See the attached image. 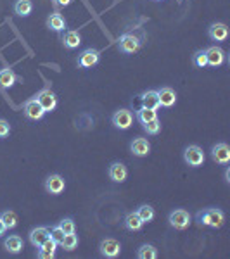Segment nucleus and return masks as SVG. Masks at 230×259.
Returning <instances> with one entry per match:
<instances>
[{
    "label": "nucleus",
    "instance_id": "26",
    "mask_svg": "<svg viewBox=\"0 0 230 259\" xmlns=\"http://www.w3.org/2000/svg\"><path fill=\"white\" fill-rule=\"evenodd\" d=\"M135 118L140 124H145V123H149V121L157 118V111H154V109H147V107L142 106L135 111Z\"/></svg>",
    "mask_w": 230,
    "mask_h": 259
},
{
    "label": "nucleus",
    "instance_id": "11",
    "mask_svg": "<svg viewBox=\"0 0 230 259\" xmlns=\"http://www.w3.org/2000/svg\"><path fill=\"white\" fill-rule=\"evenodd\" d=\"M211 159L216 164H228L230 163V147L223 142L211 147Z\"/></svg>",
    "mask_w": 230,
    "mask_h": 259
},
{
    "label": "nucleus",
    "instance_id": "13",
    "mask_svg": "<svg viewBox=\"0 0 230 259\" xmlns=\"http://www.w3.org/2000/svg\"><path fill=\"white\" fill-rule=\"evenodd\" d=\"M206 59H208V66L211 68H220L225 62V52L220 47L211 45L209 48H206Z\"/></svg>",
    "mask_w": 230,
    "mask_h": 259
},
{
    "label": "nucleus",
    "instance_id": "38",
    "mask_svg": "<svg viewBox=\"0 0 230 259\" xmlns=\"http://www.w3.org/2000/svg\"><path fill=\"white\" fill-rule=\"evenodd\" d=\"M225 181H227V183H230V171H228V169L225 171Z\"/></svg>",
    "mask_w": 230,
    "mask_h": 259
},
{
    "label": "nucleus",
    "instance_id": "29",
    "mask_svg": "<svg viewBox=\"0 0 230 259\" xmlns=\"http://www.w3.org/2000/svg\"><path fill=\"white\" fill-rule=\"evenodd\" d=\"M59 245L64 250H75L78 247V237H76V233H68V235H64Z\"/></svg>",
    "mask_w": 230,
    "mask_h": 259
},
{
    "label": "nucleus",
    "instance_id": "21",
    "mask_svg": "<svg viewBox=\"0 0 230 259\" xmlns=\"http://www.w3.org/2000/svg\"><path fill=\"white\" fill-rule=\"evenodd\" d=\"M66 26H68L66 19H64L59 12H52V14L47 18V28L52 31H55V33H63V31L66 30Z\"/></svg>",
    "mask_w": 230,
    "mask_h": 259
},
{
    "label": "nucleus",
    "instance_id": "20",
    "mask_svg": "<svg viewBox=\"0 0 230 259\" xmlns=\"http://www.w3.org/2000/svg\"><path fill=\"white\" fill-rule=\"evenodd\" d=\"M18 82H23V78H19L11 68H2L0 70V88H11Z\"/></svg>",
    "mask_w": 230,
    "mask_h": 259
},
{
    "label": "nucleus",
    "instance_id": "39",
    "mask_svg": "<svg viewBox=\"0 0 230 259\" xmlns=\"http://www.w3.org/2000/svg\"><path fill=\"white\" fill-rule=\"evenodd\" d=\"M177 2H184V0H177Z\"/></svg>",
    "mask_w": 230,
    "mask_h": 259
},
{
    "label": "nucleus",
    "instance_id": "4",
    "mask_svg": "<svg viewBox=\"0 0 230 259\" xmlns=\"http://www.w3.org/2000/svg\"><path fill=\"white\" fill-rule=\"evenodd\" d=\"M142 47V42L137 35L133 33H123L118 40V50L123 54H135Z\"/></svg>",
    "mask_w": 230,
    "mask_h": 259
},
{
    "label": "nucleus",
    "instance_id": "3",
    "mask_svg": "<svg viewBox=\"0 0 230 259\" xmlns=\"http://www.w3.org/2000/svg\"><path fill=\"white\" fill-rule=\"evenodd\" d=\"M184 161L191 168H201L206 161V156L199 145H189L184 151Z\"/></svg>",
    "mask_w": 230,
    "mask_h": 259
},
{
    "label": "nucleus",
    "instance_id": "37",
    "mask_svg": "<svg viewBox=\"0 0 230 259\" xmlns=\"http://www.w3.org/2000/svg\"><path fill=\"white\" fill-rule=\"evenodd\" d=\"M6 232H7V226H6V223L2 221V218H0V237L6 235Z\"/></svg>",
    "mask_w": 230,
    "mask_h": 259
},
{
    "label": "nucleus",
    "instance_id": "18",
    "mask_svg": "<svg viewBox=\"0 0 230 259\" xmlns=\"http://www.w3.org/2000/svg\"><path fill=\"white\" fill-rule=\"evenodd\" d=\"M58 242L52 237H48L45 242L38 247V252H36V257L40 259H54L55 257V250H58Z\"/></svg>",
    "mask_w": 230,
    "mask_h": 259
},
{
    "label": "nucleus",
    "instance_id": "23",
    "mask_svg": "<svg viewBox=\"0 0 230 259\" xmlns=\"http://www.w3.org/2000/svg\"><path fill=\"white\" fill-rule=\"evenodd\" d=\"M123 225H125V228H127L128 232H140V230H142V226H144L142 220H140L139 214H137L135 211L128 213L127 216H125Z\"/></svg>",
    "mask_w": 230,
    "mask_h": 259
},
{
    "label": "nucleus",
    "instance_id": "10",
    "mask_svg": "<svg viewBox=\"0 0 230 259\" xmlns=\"http://www.w3.org/2000/svg\"><path fill=\"white\" fill-rule=\"evenodd\" d=\"M35 97L45 112H52V111H55V107H58V95H55L54 92L47 90V88L45 90H42L38 95H35Z\"/></svg>",
    "mask_w": 230,
    "mask_h": 259
},
{
    "label": "nucleus",
    "instance_id": "33",
    "mask_svg": "<svg viewBox=\"0 0 230 259\" xmlns=\"http://www.w3.org/2000/svg\"><path fill=\"white\" fill-rule=\"evenodd\" d=\"M192 62L196 68H199V70H204L206 66H208V59H206V52L204 50H197L196 54L192 55Z\"/></svg>",
    "mask_w": 230,
    "mask_h": 259
},
{
    "label": "nucleus",
    "instance_id": "32",
    "mask_svg": "<svg viewBox=\"0 0 230 259\" xmlns=\"http://www.w3.org/2000/svg\"><path fill=\"white\" fill-rule=\"evenodd\" d=\"M58 225L61 226V230L64 232V235H68V233H76V223L71 220V218H63Z\"/></svg>",
    "mask_w": 230,
    "mask_h": 259
},
{
    "label": "nucleus",
    "instance_id": "7",
    "mask_svg": "<svg viewBox=\"0 0 230 259\" xmlns=\"http://www.w3.org/2000/svg\"><path fill=\"white\" fill-rule=\"evenodd\" d=\"M99 252H100V256H104L107 259H114V257L120 256L121 244L116 240V238H111V237L102 238L100 244H99Z\"/></svg>",
    "mask_w": 230,
    "mask_h": 259
},
{
    "label": "nucleus",
    "instance_id": "16",
    "mask_svg": "<svg viewBox=\"0 0 230 259\" xmlns=\"http://www.w3.org/2000/svg\"><path fill=\"white\" fill-rule=\"evenodd\" d=\"M156 92H157V99H159V106L173 107L177 104V92L171 87H161Z\"/></svg>",
    "mask_w": 230,
    "mask_h": 259
},
{
    "label": "nucleus",
    "instance_id": "17",
    "mask_svg": "<svg viewBox=\"0 0 230 259\" xmlns=\"http://www.w3.org/2000/svg\"><path fill=\"white\" fill-rule=\"evenodd\" d=\"M61 42H63V45L66 48L73 50V48L80 47V43H82V35L76 30H64L63 36H61Z\"/></svg>",
    "mask_w": 230,
    "mask_h": 259
},
{
    "label": "nucleus",
    "instance_id": "27",
    "mask_svg": "<svg viewBox=\"0 0 230 259\" xmlns=\"http://www.w3.org/2000/svg\"><path fill=\"white\" fill-rule=\"evenodd\" d=\"M137 214H139V218L142 220V223H151L152 220H154V216H156V211H154V208L152 206H149V204H142V206H139L137 208Z\"/></svg>",
    "mask_w": 230,
    "mask_h": 259
},
{
    "label": "nucleus",
    "instance_id": "9",
    "mask_svg": "<svg viewBox=\"0 0 230 259\" xmlns=\"http://www.w3.org/2000/svg\"><path fill=\"white\" fill-rule=\"evenodd\" d=\"M43 187H45L47 193H50V196H61L64 192V188H66V180L61 175H58V173H54V175H48L45 178Z\"/></svg>",
    "mask_w": 230,
    "mask_h": 259
},
{
    "label": "nucleus",
    "instance_id": "5",
    "mask_svg": "<svg viewBox=\"0 0 230 259\" xmlns=\"http://www.w3.org/2000/svg\"><path fill=\"white\" fill-rule=\"evenodd\" d=\"M100 60V52L97 50V48H85L82 50V54L78 55V59H76V64H78V68H82V70H90V68H94L99 64Z\"/></svg>",
    "mask_w": 230,
    "mask_h": 259
},
{
    "label": "nucleus",
    "instance_id": "40",
    "mask_svg": "<svg viewBox=\"0 0 230 259\" xmlns=\"http://www.w3.org/2000/svg\"><path fill=\"white\" fill-rule=\"evenodd\" d=\"M156 2H161V0H156Z\"/></svg>",
    "mask_w": 230,
    "mask_h": 259
},
{
    "label": "nucleus",
    "instance_id": "2",
    "mask_svg": "<svg viewBox=\"0 0 230 259\" xmlns=\"http://www.w3.org/2000/svg\"><path fill=\"white\" fill-rule=\"evenodd\" d=\"M192 223V218H191V214H189V211H185V209H173L171 213H169V216H168V225L171 226V228H175V230H187L189 226H191Z\"/></svg>",
    "mask_w": 230,
    "mask_h": 259
},
{
    "label": "nucleus",
    "instance_id": "19",
    "mask_svg": "<svg viewBox=\"0 0 230 259\" xmlns=\"http://www.w3.org/2000/svg\"><path fill=\"white\" fill-rule=\"evenodd\" d=\"M48 237H50V230H48L47 226H36V228H33L30 232V242L36 249H38Z\"/></svg>",
    "mask_w": 230,
    "mask_h": 259
},
{
    "label": "nucleus",
    "instance_id": "12",
    "mask_svg": "<svg viewBox=\"0 0 230 259\" xmlns=\"http://www.w3.org/2000/svg\"><path fill=\"white\" fill-rule=\"evenodd\" d=\"M208 36L209 40L213 42L220 43V42H225L228 38V28L225 23H213L211 26L208 28Z\"/></svg>",
    "mask_w": 230,
    "mask_h": 259
},
{
    "label": "nucleus",
    "instance_id": "30",
    "mask_svg": "<svg viewBox=\"0 0 230 259\" xmlns=\"http://www.w3.org/2000/svg\"><path fill=\"white\" fill-rule=\"evenodd\" d=\"M0 218H2V221L6 223L7 226V230H12V228H16L18 226V214H16L14 211H4L2 214H0Z\"/></svg>",
    "mask_w": 230,
    "mask_h": 259
},
{
    "label": "nucleus",
    "instance_id": "28",
    "mask_svg": "<svg viewBox=\"0 0 230 259\" xmlns=\"http://www.w3.org/2000/svg\"><path fill=\"white\" fill-rule=\"evenodd\" d=\"M157 256H159L157 249L152 244H142L137 249V257L139 259H156Z\"/></svg>",
    "mask_w": 230,
    "mask_h": 259
},
{
    "label": "nucleus",
    "instance_id": "22",
    "mask_svg": "<svg viewBox=\"0 0 230 259\" xmlns=\"http://www.w3.org/2000/svg\"><path fill=\"white\" fill-rule=\"evenodd\" d=\"M4 247L9 254H19L24 247L23 244V238L19 235H9L6 237V240H4Z\"/></svg>",
    "mask_w": 230,
    "mask_h": 259
},
{
    "label": "nucleus",
    "instance_id": "8",
    "mask_svg": "<svg viewBox=\"0 0 230 259\" xmlns=\"http://www.w3.org/2000/svg\"><path fill=\"white\" fill-rule=\"evenodd\" d=\"M23 114L31 121H40L45 116V111L40 106V102L36 100V97H31L30 100L23 104Z\"/></svg>",
    "mask_w": 230,
    "mask_h": 259
},
{
    "label": "nucleus",
    "instance_id": "6",
    "mask_svg": "<svg viewBox=\"0 0 230 259\" xmlns=\"http://www.w3.org/2000/svg\"><path fill=\"white\" fill-rule=\"evenodd\" d=\"M111 123L112 126L116 130H121V132H125V130L132 128L133 124V112L130 109H118V111L114 112V114L111 116Z\"/></svg>",
    "mask_w": 230,
    "mask_h": 259
},
{
    "label": "nucleus",
    "instance_id": "35",
    "mask_svg": "<svg viewBox=\"0 0 230 259\" xmlns=\"http://www.w3.org/2000/svg\"><path fill=\"white\" fill-rule=\"evenodd\" d=\"M9 133H11V124H9V121L0 119V139H6V137H9Z\"/></svg>",
    "mask_w": 230,
    "mask_h": 259
},
{
    "label": "nucleus",
    "instance_id": "15",
    "mask_svg": "<svg viewBox=\"0 0 230 259\" xmlns=\"http://www.w3.org/2000/svg\"><path fill=\"white\" fill-rule=\"evenodd\" d=\"M130 151L133 156L145 157V156H149V152H151V144H149V140L144 139V137H137V139L132 140Z\"/></svg>",
    "mask_w": 230,
    "mask_h": 259
},
{
    "label": "nucleus",
    "instance_id": "31",
    "mask_svg": "<svg viewBox=\"0 0 230 259\" xmlns=\"http://www.w3.org/2000/svg\"><path fill=\"white\" fill-rule=\"evenodd\" d=\"M142 128L147 135H157V133L161 132V121H159V118H156V119L149 121V123L142 124Z\"/></svg>",
    "mask_w": 230,
    "mask_h": 259
},
{
    "label": "nucleus",
    "instance_id": "1",
    "mask_svg": "<svg viewBox=\"0 0 230 259\" xmlns=\"http://www.w3.org/2000/svg\"><path fill=\"white\" fill-rule=\"evenodd\" d=\"M196 223L208 228H220L225 223V214L218 208H206L196 213Z\"/></svg>",
    "mask_w": 230,
    "mask_h": 259
},
{
    "label": "nucleus",
    "instance_id": "25",
    "mask_svg": "<svg viewBox=\"0 0 230 259\" xmlns=\"http://www.w3.org/2000/svg\"><path fill=\"white\" fill-rule=\"evenodd\" d=\"M14 12L19 18H28V16L33 12V2H31V0H16Z\"/></svg>",
    "mask_w": 230,
    "mask_h": 259
},
{
    "label": "nucleus",
    "instance_id": "34",
    "mask_svg": "<svg viewBox=\"0 0 230 259\" xmlns=\"http://www.w3.org/2000/svg\"><path fill=\"white\" fill-rule=\"evenodd\" d=\"M50 237L54 238L58 244H61V240L64 238V232L61 230V226L59 225H55V226H52V230H50Z\"/></svg>",
    "mask_w": 230,
    "mask_h": 259
},
{
    "label": "nucleus",
    "instance_id": "36",
    "mask_svg": "<svg viewBox=\"0 0 230 259\" xmlns=\"http://www.w3.org/2000/svg\"><path fill=\"white\" fill-rule=\"evenodd\" d=\"M71 2H73V0H54V4H55V6H59V7H68Z\"/></svg>",
    "mask_w": 230,
    "mask_h": 259
},
{
    "label": "nucleus",
    "instance_id": "14",
    "mask_svg": "<svg viewBox=\"0 0 230 259\" xmlns=\"http://www.w3.org/2000/svg\"><path fill=\"white\" fill-rule=\"evenodd\" d=\"M107 175L112 181H114V183H123V181L128 178V169L123 163H118V161H116V163H112L111 166H109Z\"/></svg>",
    "mask_w": 230,
    "mask_h": 259
},
{
    "label": "nucleus",
    "instance_id": "24",
    "mask_svg": "<svg viewBox=\"0 0 230 259\" xmlns=\"http://www.w3.org/2000/svg\"><path fill=\"white\" fill-rule=\"evenodd\" d=\"M140 102H142L144 107L147 109H154L157 111L161 106H159V99H157V92L156 90H147L144 92L142 95H140Z\"/></svg>",
    "mask_w": 230,
    "mask_h": 259
}]
</instances>
